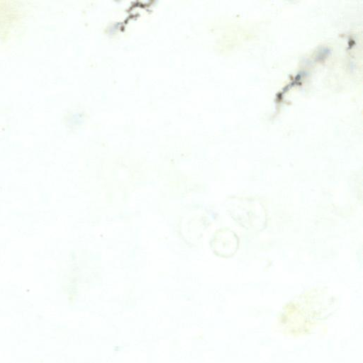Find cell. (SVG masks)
Listing matches in <instances>:
<instances>
[{"mask_svg":"<svg viewBox=\"0 0 363 363\" xmlns=\"http://www.w3.org/2000/svg\"><path fill=\"white\" fill-rule=\"evenodd\" d=\"M229 201V213L240 225L255 231L264 228L267 223L266 210L256 199L233 197Z\"/></svg>","mask_w":363,"mask_h":363,"instance_id":"6da1fadb","label":"cell"},{"mask_svg":"<svg viewBox=\"0 0 363 363\" xmlns=\"http://www.w3.org/2000/svg\"><path fill=\"white\" fill-rule=\"evenodd\" d=\"M215 251L224 257H232L238 250L239 239L230 229H223L218 232L213 240Z\"/></svg>","mask_w":363,"mask_h":363,"instance_id":"7a4b0ae2","label":"cell"}]
</instances>
